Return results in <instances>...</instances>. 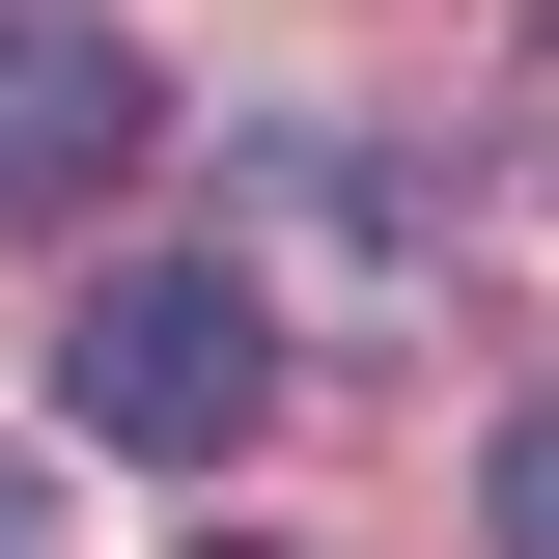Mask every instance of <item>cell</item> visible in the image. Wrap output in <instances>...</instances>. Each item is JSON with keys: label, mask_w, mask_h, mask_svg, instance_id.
Returning a JSON list of instances; mask_svg holds the SVG:
<instances>
[{"label": "cell", "mask_w": 559, "mask_h": 559, "mask_svg": "<svg viewBox=\"0 0 559 559\" xmlns=\"http://www.w3.org/2000/svg\"><path fill=\"white\" fill-rule=\"evenodd\" d=\"M197 559H308V532H197Z\"/></svg>", "instance_id": "cell-5"}, {"label": "cell", "mask_w": 559, "mask_h": 559, "mask_svg": "<svg viewBox=\"0 0 559 559\" xmlns=\"http://www.w3.org/2000/svg\"><path fill=\"white\" fill-rule=\"evenodd\" d=\"M476 532H503V559H559V419H503V448H476Z\"/></svg>", "instance_id": "cell-3"}, {"label": "cell", "mask_w": 559, "mask_h": 559, "mask_svg": "<svg viewBox=\"0 0 559 559\" xmlns=\"http://www.w3.org/2000/svg\"><path fill=\"white\" fill-rule=\"evenodd\" d=\"M57 419H84V448H140V476H224V448L280 419L252 280H224V252H140V280H84V308H57Z\"/></svg>", "instance_id": "cell-1"}, {"label": "cell", "mask_w": 559, "mask_h": 559, "mask_svg": "<svg viewBox=\"0 0 559 559\" xmlns=\"http://www.w3.org/2000/svg\"><path fill=\"white\" fill-rule=\"evenodd\" d=\"M0 559H57V476H28V448H0Z\"/></svg>", "instance_id": "cell-4"}, {"label": "cell", "mask_w": 559, "mask_h": 559, "mask_svg": "<svg viewBox=\"0 0 559 559\" xmlns=\"http://www.w3.org/2000/svg\"><path fill=\"white\" fill-rule=\"evenodd\" d=\"M140 112H168V84H140V28H112V0H0V197H28V224H84V197H112V168H140Z\"/></svg>", "instance_id": "cell-2"}]
</instances>
